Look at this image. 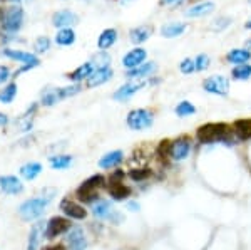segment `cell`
I'll return each instance as SVG.
<instances>
[{
    "label": "cell",
    "instance_id": "3957f363",
    "mask_svg": "<svg viewBox=\"0 0 251 250\" xmlns=\"http://www.w3.org/2000/svg\"><path fill=\"white\" fill-rule=\"evenodd\" d=\"M24 24V9L19 3H12L9 7L0 9V32L15 35L22 29Z\"/></svg>",
    "mask_w": 251,
    "mask_h": 250
},
{
    "label": "cell",
    "instance_id": "8992f818",
    "mask_svg": "<svg viewBox=\"0 0 251 250\" xmlns=\"http://www.w3.org/2000/svg\"><path fill=\"white\" fill-rule=\"evenodd\" d=\"M92 213H94L96 219L111 222L112 225H119V223H123V222H124L123 213L117 212L116 208L112 207L111 201H106V200H100L99 203L92 205Z\"/></svg>",
    "mask_w": 251,
    "mask_h": 250
},
{
    "label": "cell",
    "instance_id": "f546056e",
    "mask_svg": "<svg viewBox=\"0 0 251 250\" xmlns=\"http://www.w3.org/2000/svg\"><path fill=\"white\" fill-rule=\"evenodd\" d=\"M40 173H42V165H40L39 161H30V163L22 165V167H20V170H19V175L22 176L24 180H27V181L35 180Z\"/></svg>",
    "mask_w": 251,
    "mask_h": 250
},
{
    "label": "cell",
    "instance_id": "2e32d148",
    "mask_svg": "<svg viewBox=\"0 0 251 250\" xmlns=\"http://www.w3.org/2000/svg\"><path fill=\"white\" fill-rule=\"evenodd\" d=\"M157 71V64L154 60H146L144 64L134 67V69H126V78L127 79H148Z\"/></svg>",
    "mask_w": 251,
    "mask_h": 250
},
{
    "label": "cell",
    "instance_id": "94428289",
    "mask_svg": "<svg viewBox=\"0 0 251 250\" xmlns=\"http://www.w3.org/2000/svg\"><path fill=\"white\" fill-rule=\"evenodd\" d=\"M248 2H250V3H251V0H248Z\"/></svg>",
    "mask_w": 251,
    "mask_h": 250
},
{
    "label": "cell",
    "instance_id": "9c48e42d",
    "mask_svg": "<svg viewBox=\"0 0 251 250\" xmlns=\"http://www.w3.org/2000/svg\"><path fill=\"white\" fill-rule=\"evenodd\" d=\"M72 228V223L69 219H64V217H52L50 220L46 223V239L54 240L57 239L62 233H67Z\"/></svg>",
    "mask_w": 251,
    "mask_h": 250
},
{
    "label": "cell",
    "instance_id": "9f6ffc18",
    "mask_svg": "<svg viewBox=\"0 0 251 250\" xmlns=\"http://www.w3.org/2000/svg\"><path fill=\"white\" fill-rule=\"evenodd\" d=\"M7 2H10V3H20L22 0H7Z\"/></svg>",
    "mask_w": 251,
    "mask_h": 250
},
{
    "label": "cell",
    "instance_id": "e575fe53",
    "mask_svg": "<svg viewBox=\"0 0 251 250\" xmlns=\"http://www.w3.org/2000/svg\"><path fill=\"white\" fill-rule=\"evenodd\" d=\"M233 24V17H229V15H218V17H214L211 20V24H209V30L213 32H225L226 29H229Z\"/></svg>",
    "mask_w": 251,
    "mask_h": 250
},
{
    "label": "cell",
    "instance_id": "ee69618b",
    "mask_svg": "<svg viewBox=\"0 0 251 250\" xmlns=\"http://www.w3.org/2000/svg\"><path fill=\"white\" fill-rule=\"evenodd\" d=\"M157 156L161 158V161L171 160V139H163L157 144Z\"/></svg>",
    "mask_w": 251,
    "mask_h": 250
},
{
    "label": "cell",
    "instance_id": "91938a15",
    "mask_svg": "<svg viewBox=\"0 0 251 250\" xmlns=\"http://www.w3.org/2000/svg\"><path fill=\"white\" fill-rule=\"evenodd\" d=\"M2 2H7V0H0V3H2Z\"/></svg>",
    "mask_w": 251,
    "mask_h": 250
},
{
    "label": "cell",
    "instance_id": "ffe728a7",
    "mask_svg": "<svg viewBox=\"0 0 251 250\" xmlns=\"http://www.w3.org/2000/svg\"><path fill=\"white\" fill-rule=\"evenodd\" d=\"M188 26L184 22H179V20H171V22H166L161 26L159 34L163 35L164 39H176L181 37L184 34Z\"/></svg>",
    "mask_w": 251,
    "mask_h": 250
},
{
    "label": "cell",
    "instance_id": "74e56055",
    "mask_svg": "<svg viewBox=\"0 0 251 250\" xmlns=\"http://www.w3.org/2000/svg\"><path fill=\"white\" fill-rule=\"evenodd\" d=\"M111 54L107 51H99L96 52L94 56L91 57V62L94 66V69H100V67H109L111 66Z\"/></svg>",
    "mask_w": 251,
    "mask_h": 250
},
{
    "label": "cell",
    "instance_id": "83f0119b",
    "mask_svg": "<svg viewBox=\"0 0 251 250\" xmlns=\"http://www.w3.org/2000/svg\"><path fill=\"white\" fill-rule=\"evenodd\" d=\"M77 40V35L72 27H66V29H59L54 37V42L60 47H69Z\"/></svg>",
    "mask_w": 251,
    "mask_h": 250
},
{
    "label": "cell",
    "instance_id": "7c38bea8",
    "mask_svg": "<svg viewBox=\"0 0 251 250\" xmlns=\"http://www.w3.org/2000/svg\"><path fill=\"white\" fill-rule=\"evenodd\" d=\"M60 210H62L64 215L71 220H84L87 217V210L82 207L77 201H72L69 198H64L60 201Z\"/></svg>",
    "mask_w": 251,
    "mask_h": 250
},
{
    "label": "cell",
    "instance_id": "b9f144b4",
    "mask_svg": "<svg viewBox=\"0 0 251 250\" xmlns=\"http://www.w3.org/2000/svg\"><path fill=\"white\" fill-rule=\"evenodd\" d=\"M194 66H196V72H204L211 66V57L206 52H201L194 57Z\"/></svg>",
    "mask_w": 251,
    "mask_h": 250
},
{
    "label": "cell",
    "instance_id": "30bf717a",
    "mask_svg": "<svg viewBox=\"0 0 251 250\" xmlns=\"http://www.w3.org/2000/svg\"><path fill=\"white\" fill-rule=\"evenodd\" d=\"M193 150V143L188 136H179V138L171 141V160L183 161L189 156Z\"/></svg>",
    "mask_w": 251,
    "mask_h": 250
},
{
    "label": "cell",
    "instance_id": "11a10c76",
    "mask_svg": "<svg viewBox=\"0 0 251 250\" xmlns=\"http://www.w3.org/2000/svg\"><path fill=\"white\" fill-rule=\"evenodd\" d=\"M245 46L248 47V49L251 51V39H248V40H246V42H245Z\"/></svg>",
    "mask_w": 251,
    "mask_h": 250
},
{
    "label": "cell",
    "instance_id": "d4e9b609",
    "mask_svg": "<svg viewBox=\"0 0 251 250\" xmlns=\"http://www.w3.org/2000/svg\"><path fill=\"white\" fill-rule=\"evenodd\" d=\"M92 72H94V66H92L91 60H87V62L80 64L79 67H75L74 71L67 72L66 78L69 81H72V83H80V81H87V78L92 74Z\"/></svg>",
    "mask_w": 251,
    "mask_h": 250
},
{
    "label": "cell",
    "instance_id": "6f0895ef",
    "mask_svg": "<svg viewBox=\"0 0 251 250\" xmlns=\"http://www.w3.org/2000/svg\"><path fill=\"white\" fill-rule=\"evenodd\" d=\"M80 2H84V3H89V2H91V0H80Z\"/></svg>",
    "mask_w": 251,
    "mask_h": 250
},
{
    "label": "cell",
    "instance_id": "816d5d0a",
    "mask_svg": "<svg viewBox=\"0 0 251 250\" xmlns=\"http://www.w3.org/2000/svg\"><path fill=\"white\" fill-rule=\"evenodd\" d=\"M42 250H67V249L59 244V245H47V247H44Z\"/></svg>",
    "mask_w": 251,
    "mask_h": 250
},
{
    "label": "cell",
    "instance_id": "f907efd6",
    "mask_svg": "<svg viewBox=\"0 0 251 250\" xmlns=\"http://www.w3.org/2000/svg\"><path fill=\"white\" fill-rule=\"evenodd\" d=\"M126 207H127V210H131V212H139V205H137L136 201H127Z\"/></svg>",
    "mask_w": 251,
    "mask_h": 250
},
{
    "label": "cell",
    "instance_id": "681fc988",
    "mask_svg": "<svg viewBox=\"0 0 251 250\" xmlns=\"http://www.w3.org/2000/svg\"><path fill=\"white\" fill-rule=\"evenodd\" d=\"M9 123H10L9 116H7L5 112H0V128H5Z\"/></svg>",
    "mask_w": 251,
    "mask_h": 250
},
{
    "label": "cell",
    "instance_id": "9a60e30c",
    "mask_svg": "<svg viewBox=\"0 0 251 250\" xmlns=\"http://www.w3.org/2000/svg\"><path fill=\"white\" fill-rule=\"evenodd\" d=\"M37 111H39V104L37 103H32L30 106L27 108V111H24L22 114H20L19 118L15 119V126H17V130L22 131V133H27L29 130H32Z\"/></svg>",
    "mask_w": 251,
    "mask_h": 250
},
{
    "label": "cell",
    "instance_id": "836d02e7",
    "mask_svg": "<svg viewBox=\"0 0 251 250\" xmlns=\"http://www.w3.org/2000/svg\"><path fill=\"white\" fill-rule=\"evenodd\" d=\"M72 163H74V158L71 155H64V153L62 155H54L49 158V165L54 170H67Z\"/></svg>",
    "mask_w": 251,
    "mask_h": 250
},
{
    "label": "cell",
    "instance_id": "ba28073f",
    "mask_svg": "<svg viewBox=\"0 0 251 250\" xmlns=\"http://www.w3.org/2000/svg\"><path fill=\"white\" fill-rule=\"evenodd\" d=\"M214 10H216V3L213 0H200V2H194L193 5H189L184 10V17L191 20L204 19L208 15L214 14Z\"/></svg>",
    "mask_w": 251,
    "mask_h": 250
},
{
    "label": "cell",
    "instance_id": "f1b7e54d",
    "mask_svg": "<svg viewBox=\"0 0 251 250\" xmlns=\"http://www.w3.org/2000/svg\"><path fill=\"white\" fill-rule=\"evenodd\" d=\"M107 193L111 195L112 200L121 201V200H127L131 196V188L123 185V181H119V183H109Z\"/></svg>",
    "mask_w": 251,
    "mask_h": 250
},
{
    "label": "cell",
    "instance_id": "7dc6e473",
    "mask_svg": "<svg viewBox=\"0 0 251 250\" xmlns=\"http://www.w3.org/2000/svg\"><path fill=\"white\" fill-rule=\"evenodd\" d=\"M124 178H126V173L123 170H116V171H112L111 175H109L107 183H119V181H123Z\"/></svg>",
    "mask_w": 251,
    "mask_h": 250
},
{
    "label": "cell",
    "instance_id": "5bb4252c",
    "mask_svg": "<svg viewBox=\"0 0 251 250\" xmlns=\"http://www.w3.org/2000/svg\"><path fill=\"white\" fill-rule=\"evenodd\" d=\"M112 76H114V71H112V67H100V69H94L91 76L87 78L86 81V86L89 89H94V87H99L102 86V84L109 83V81L112 79Z\"/></svg>",
    "mask_w": 251,
    "mask_h": 250
},
{
    "label": "cell",
    "instance_id": "cb8c5ba5",
    "mask_svg": "<svg viewBox=\"0 0 251 250\" xmlns=\"http://www.w3.org/2000/svg\"><path fill=\"white\" fill-rule=\"evenodd\" d=\"M117 39H119V34H117L114 27L104 29L99 34V37H97V47H99V51H107L117 42Z\"/></svg>",
    "mask_w": 251,
    "mask_h": 250
},
{
    "label": "cell",
    "instance_id": "d6986e66",
    "mask_svg": "<svg viewBox=\"0 0 251 250\" xmlns=\"http://www.w3.org/2000/svg\"><path fill=\"white\" fill-rule=\"evenodd\" d=\"M87 239L80 227H72L67 232V249L69 250H86Z\"/></svg>",
    "mask_w": 251,
    "mask_h": 250
},
{
    "label": "cell",
    "instance_id": "4fadbf2b",
    "mask_svg": "<svg viewBox=\"0 0 251 250\" xmlns=\"http://www.w3.org/2000/svg\"><path fill=\"white\" fill-rule=\"evenodd\" d=\"M79 24V17L77 14H74L72 10L64 9V10H57L54 15H52V26L55 29H66V27H72Z\"/></svg>",
    "mask_w": 251,
    "mask_h": 250
},
{
    "label": "cell",
    "instance_id": "d590c367",
    "mask_svg": "<svg viewBox=\"0 0 251 250\" xmlns=\"http://www.w3.org/2000/svg\"><path fill=\"white\" fill-rule=\"evenodd\" d=\"M251 78V64H240V66H233L231 67V79L233 81H248Z\"/></svg>",
    "mask_w": 251,
    "mask_h": 250
},
{
    "label": "cell",
    "instance_id": "1f68e13d",
    "mask_svg": "<svg viewBox=\"0 0 251 250\" xmlns=\"http://www.w3.org/2000/svg\"><path fill=\"white\" fill-rule=\"evenodd\" d=\"M59 92H57V87L55 86H49L46 87L42 92H40V104L46 108H52L59 103Z\"/></svg>",
    "mask_w": 251,
    "mask_h": 250
},
{
    "label": "cell",
    "instance_id": "bcb514c9",
    "mask_svg": "<svg viewBox=\"0 0 251 250\" xmlns=\"http://www.w3.org/2000/svg\"><path fill=\"white\" fill-rule=\"evenodd\" d=\"M188 0H159V7H168V9H177Z\"/></svg>",
    "mask_w": 251,
    "mask_h": 250
},
{
    "label": "cell",
    "instance_id": "484cf974",
    "mask_svg": "<svg viewBox=\"0 0 251 250\" xmlns=\"http://www.w3.org/2000/svg\"><path fill=\"white\" fill-rule=\"evenodd\" d=\"M44 237H46V223H44V222H37V223L30 228L27 250H37Z\"/></svg>",
    "mask_w": 251,
    "mask_h": 250
},
{
    "label": "cell",
    "instance_id": "603a6c76",
    "mask_svg": "<svg viewBox=\"0 0 251 250\" xmlns=\"http://www.w3.org/2000/svg\"><path fill=\"white\" fill-rule=\"evenodd\" d=\"M231 130L238 141H250L251 139V118L236 119L231 124Z\"/></svg>",
    "mask_w": 251,
    "mask_h": 250
},
{
    "label": "cell",
    "instance_id": "db71d44e",
    "mask_svg": "<svg viewBox=\"0 0 251 250\" xmlns=\"http://www.w3.org/2000/svg\"><path fill=\"white\" fill-rule=\"evenodd\" d=\"M245 29H246V30H251V17L245 22Z\"/></svg>",
    "mask_w": 251,
    "mask_h": 250
},
{
    "label": "cell",
    "instance_id": "8fae6325",
    "mask_svg": "<svg viewBox=\"0 0 251 250\" xmlns=\"http://www.w3.org/2000/svg\"><path fill=\"white\" fill-rule=\"evenodd\" d=\"M2 56L7 59L17 60V62L27 64V66H32V67L40 66V59L37 57V54H30V52H24L19 49H12V47H5V49L2 51Z\"/></svg>",
    "mask_w": 251,
    "mask_h": 250
},
{
    "label": "cell",
    "instance_id": "f5cc1de1",
    "mask_svg": "<svg viewBox=\"0 0 251 250\" xmlns=\"http://www.w3.org/2000/svg\"><path fill=\"white\" fill-rule=\"evenodd\" d=\"M136 2V0H119V3H121V5H131V3H134Z\"/></svg>",
    "mask_w": 251,
    "mask_h": 250
},
{
    "label": "cell",
    "instance_id": "ab89813d",
    "mask_svg": "<svg viewBox=\"0 0 251 250\" xmlns=\"http://www.w3.org/2000/svg\"><path fill=\"white\" fill-rule=\"evenodd\" d=\"M82 91L79 83H72L69 86H64V87H57V92H59V99L64 101V99H69V98H74L77 96L79 92Z\"/></svg>",
    "mask_w": 251,
    "mask_h": 250
},
{
    "label": "cell",
    "instance_id": "f35d334b",
    "mask_svg": "<svg viewBox=\"0 0 251 250\" xmlns=\"http://www.w3.org/2000/svg\"><path fill=\"white\" fill-rule=\"evenodd\" d=\"M75 196L80 203H87V205H94L96 201H99V192H92V190H84V188H77L75 190Z\"/></svg>",
    "mask_w": 251,
    "mask_h": 250
},
{
    "label": "cell",
    "instance_id": "ac0fdd59",
    "mask_svg": "<svg viewBox=\"0 0 251 250\" xmlns=\"http://www.w3.org/2000/svg\"><path fill=\"white\" fill-rule=\"evenodd\" d=\"M146 59H148V51L143 49V47H134V49H131L127 54H124L123 66L126 69H134V67L144 64Z\"/></svg>",
    "mask_w": 251,
    "mask_h": 250
},
{
    "label": "cell",
    "instance_id": "7402d4cb",
    "mask_svg": "<svg viewBox=\"0 0 251 250\" xmlns=\"http://www.w3.org/2000/svg\"><path fill=\"white\" fill-rule=\"evenodd\" d=\"M226 62L231 66H240V64H248L251 60V51L248 47H236L226 54Z\"/></svg>",
    "mask_w": 251,
    "mask_h": 250
},
{
    "label": "cell",
    "instance_id": "4316f807",
    "mask_svg": "<svg viewBox=\"0 0 251 250\" xmlns=\"http://www.w3.org/2000/svg\"><path fill=\"white\" fill-rule=\"evenodd\" d=\"M124 160V153L121 150H116V151H109L107 155H104L102 158L99 160V168L102 170H111V168H116L117 165H121Z\"/></svg>",
    "mask_w": 251,
    "mask_h": 250
},
{
    "label": "cell",
    "instance_id": "60d3db41",
    "mask_svg": "<svg viewBox=\"0 0 251 250\" xmlns=\"http://www.w3.org/2000/svg\"><path fill=\"white\" fill-rule=\"evenodd\" d=\"M129 178L134 180V181H144V180H149L152 176V170L151 168H132L131 171H129Z\"/></svg>",
    "mask_w": 251,
    "mask_h": 250
},
{
    "label": "cell",
    "instance_id": "d6a6232c",
    "mask_svg": "<svg viewBox=\"0 0 251 250\" xmlns=\"http://www.w3.org/2000/svg\"><path fill=\"white\" fill-rule=\"evenodd\" d=\"M17 92H19L17 83L10 81L9 84H5V86H3L2 89H0V103H3V104L14 103L15 98H17Z\"/></svg>",
    "mask_w": 251,
    "mask_h": 250
},
{
    "label": "cell",
    "instance_id": "7a4b0ae2",
    "mask_svg": "<svg viewBox=\"0 0 251 250\" xmlns=\"http://www.w3.org/2000/svg\"><path fill=\"white\" fill-rule=\"evenodd\" d=\"M54 196V193L50 195H40V196H34V198H29L24 203H20L19 207V215L24 222H34L39 220L40 217L44 215V212L47 210V207L50 205V200Z\"/></svg>",
    "mask_w": 251,
    "mask_h": 250
},
{
    "label": "cell",
    "instance_id": "5b68a950",
    "mask_svg": "<svg viewBox=\"0 0 251 250\" xmlns=\"http://www.w3.org/2000/svg\"><path fill=\"white\" fill-rule=\"evenodd\" d=\"M204 92L208 94H214L220 96V98H226L229 94V89H231V81H229L226 76L221 74H213L209 78H206L201 84Z\"/></svg>",
    "mask_w": 251,
    "mask_h": 250
},
{
    "label": "cell",
    "instance_id": "52a82bcc",
    "mask_svg": "<svg viewBox=\"0 0 251 250\" xmlns=\"http://www.w3.org/2000/svg\"><path fill=\"white\" fill-rule=\"evenodd\" d=\"M148 84H149L148 79H131V81H127V83H124L121 87H117L116 92L112 94V99L119 101V103H126V101L134 98L137 92H139L141 89H144Z\"/></svg>",
    "mask_w": 251,
    "mask_h": 250
},
{
    "label": "cell",
    "instance_id": "7bdbcfd3",
    "mask_svg": "<svg viewBox=\"0 0 251 250\" xmlns=\"http://www.w3.org/2000/svg\"><path fill=\"white\" fill-rule=\"evenodd\" d=\"M50 46H52L50 37L40 35V37L35 39V42H34V51H35V54H46V52L50 49Z\"/></svg>",
    "mask_w": 251,
    "mask_h": 250
},
{
    "label": "cell",
    "instance_id": "8d00e7d4",
    "mask_svg": "<svg viewBox=\"0 0 251 250\" xmlns=\"http://www.w3.org/2000/svg\"><path fill=\"white\" fill-rule=\"evenodd\" d=\"M174 112H176V116H179V118H188V116L196 114V106H194L191 101L184 99V101H179V103L176 104Z\"/></svg>",
    "mask_w": 251,
    "mask_h": 250
},
{
    "label": "cell",
    "instance_id": "f6af8a7d",
    "mask_svg": "<svg viewBox=\"0 0 251 250\" xmlns=\"http://www.w3.org/2000/svg\"><path fill=\"white\" fill-rule=\"evenodd\" d=\"M179 72L184 76H189V74H194L196 72V66H194V59L191 57H184L183 60L179 62Z\"/></svg>",
    "mask_w": 251,
    "mask_h": 250
},
{
    "label": "cell",
    "instance_id": "277c9868",
    "mask_svg": "<svg viewBox=\"0 0 251 250\" xmlns=\"http://www.w3.org/2000/svg\"><path fill=\"white\" fill-rule=\"evenodd\" d=\"M126 124L132 131H144L154 124V111L148 108H139V110H131L126 116Z\"/></svg>",
    "mask_w": 251,
    "mask_h": 250
},
{
    "label": "cell",
    "instance_id": "6da1fadb",
    "mask_svg": "<svg viewBox=\"0 0 251 250\" xmlns=\"http://www.w3.org/2000/svg\"><path fill=\"white\" fill-rule=\"evenodd\" d=\"M196 138L201 144H216L225 143L231 146L236 139L231 126L226 123H206L201 124L196 131Z\"/></svg>",
    "mask_w": 251,
    "mask_h": 250
},
{
    "label": "cell",
    "instance_id": "680465c9",
    "mask_svg": "<svg viewBox=\"0 0 251 250\" xmlns=\"http://www.w3.org/2000/svg\"><path fill=\"white\" fill-rule=\"evenodd\" d=\"M188 2H193L194 3V2H200V0H188Z\"/></svg>",
    "mask_w": 251,
    "mask_h": 250
},
{
    "label": "cell",
    "instance_id": "44dd1931",
    "mask_svg": "<svg viewBox=\"0 0 251 250\" xmlns=\"http://www.w3.org/2000/svg\"><path fill=\"white\" fill-rule=\"evenodd\" d=\"M154 34V27L146 24V26H137L134 29L129 30V40H131L134 46L139 47L141 44H144L146 40L151 39V35Z\"/></svg>",
    "mask_w": 251,
    "mask_h": 250
},
{
    "label": "cell",
    "instance_id": "e0dca14e",
    "mask_svg": "<svg viewBox=\"0 0 251 250\" xmlns=\"http://www.w3.org/2000/svg\"><path fill=\"white\" fill-rule=\"evenodd\" d=\"M0 190L5 195H19L24 192V183L15 175H3L0 176Z\"/></svg>",
    "mask_w": 251,
    "mask_h": 250
},
{
    "label": "cell",
    "instance_id": "c3c4849f",
    "mask_svg": "<svg viewBox=\"0 0 251 250\" xmlns=\"http://www.w3.org/2000/svg\"><path fill=\"white\" fill-rule=\"evenodd\" d=\"M10 78V69L7 66H0V84H3Z\"/></svg>",
    "mask_w": 251,
    "mask_h": 250
},
{
    "label": "cell",
    "instance_id": "4dcf8cb0",
    "mask_svg": "<svg viewBox=\"0 0 251 250\" xmlns=\"http://www.w3.org/2000/svg\"><path fill=\"white\" fill-rule=\"evenodd\" d=\"M107 185V178L104 175H92L91 178L84 180L82 183L79 185V188H84V190H92V192H100L104 187Z\"/></svg>",
    "mask_w": 251,
    "mask_h": 250
}]
</instances>
